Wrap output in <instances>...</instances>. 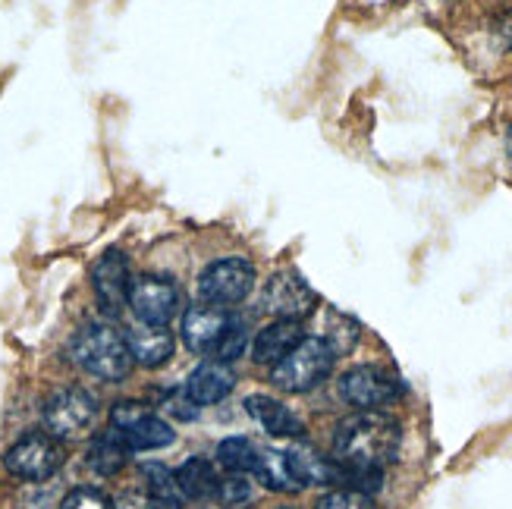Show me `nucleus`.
Wrapping results in <instances>:
<instances>
[{
	"label": "nucleus",
	"instance_id": "f257e3e1",
	"mask_svg": "<svg viewBox=\"0 0 512 509\" xmlns=\"http://www.w3.org/2000/svg\"><path fill=\"white\" fill-rule=\"evenodd\" d=\"M399 444H403V431L390 415L377 409H362L337 425L333 434V459L343 462L349 469H377L396 459Z\"/></svg>",
	"mask_w": 512,
	"mask_h": 509
},
{
	"label": "nucleus",
	"instance_id": "f03ea898",
	"mask_svg": "<svg viewBox=\"0 0 512 509\" xmlns=\"http://www.w3.org/2000/svg\"><path fill=\"white\" fill-rule=\"evenodd\" d=\"M70 356L85 374H92V378H101V381H123L132 371V362H136L126 337L107 324L82 327L73 337Z\"/></svg>",
	"mask_w": 512,
	"mask_h": 509
},
{
	"label": "nucleus",
	"instance_id": "7ed1b4c3",
	"mask_svg": "<svg viewBox=\"0 0 512 509\" xmlns=\"http://www.w3.org/2000/svg\"><path fill=\"white\" fill-rule=\"evenodd\" d=\"M333 359L337 356L321 337H302L271 368V381L286 393H308L333 371Z\"/></svg>",
	"mask_w": 512,
	"mask_h": 509
},
{
	"label": "nucleus",
	"instance_id": "20e7f679",
	"mask_svg": "<svg viewBox=\"0 0 512 509\" xmlns=\"http://www.w3.org/2000/svg\"><path fill=\"white\" fill-rule=\"evenodd\" d=\"M4 466L13 478L44 481L63 466V447L54 434H26L4 453Z\"/></svg>",
	"mask_w": 512,
	"mask_h": 509
},
{
	"label": "nucleus",
	"instance_id": "39448f33",
	"mask_svg": "<svg viewBox=\"0 0 512 509\" xmlns=\"http://www.w3.org/2000/svg\"><path fill=\"white\" fill-rule=\"evenodd\" d=\"M255 286V268L246 258H220L208 264L205 274L198 277V293L208 305L230 308L242 302Z\"/></svg>",
	"mask_w": 512,
	"mask_h": 509
},
{
	"label": "nucleus",
	"instance_id": "423d86ee",
	"mask_svg": "<svg viewBox=\"0 0 512 509\" xmlns=\"http://www.w3.org/2000/svg\"><path fill=\"white\" fill-rule=\"evenodd\" d=\"M110 422H114L117 437L129 450H161L173 444V431L164 418H158L136 403H120L110 412Z\"/></svg>",
	"mask_w": 512,
	"mask_h": 509
},
{
	"label": "nucleus",
	"instance_id": "0eeeda50",
	"mask_svg": "<svg viewBox=\"0 0 512 509\" xmlns=\"http://www.w3.org/2000/svg\"><path fill=\"white\" fill-rule=\"evenodd\" d=\"M399 381L393 378L390 371L377 368V365H359L343 374L340 381V396L355 406V409H381V406H390L393 400H399Z\"/></svg>",
	"mask_w": 512,
	"mask_h": 509
},
{
	"label": "nucleus",
	"instance_id": "6e6552de",
	"mask_svg": "<svg viewBox=\"0 0 512 509\" xmlns=\"http://www.w3.org/2000/svg\"><path fill=\"white\" fill-rule=\"evenodd\" d=\"M98 415V403L92 393L79 387H66L54 393L48 406H44V425L54 437H79L82 431L92 428Z\"/></svg>",
	"mask_w": 512,
	"mask_h": 509
},
{
	"label": "nucleus",
	"instance_id": "1a4fd4ad",
	"mask_svg": "<svg viewBox=\"0 0 512 509\" xmlns=\"http://www.w3.org/2000/svg\"><path fill=\"white\" fill-rule=\"evenodd\" d=\"M129 308L142 324L167 327L170 318L180 312V290L167 277H139L129 286Z\"/></svg>",
	"mask_w": 512,
	"mask_h": 509
},
{
	"label": "nucleus",
	"instance_id": "9d476101",
	"mask_svg": "<svg viewBox=\"0 0 512 509\" xmlns=\"http://www.w3.org/2000/svg\"><path fill=\"white\" fill-rule=\"evenodd\" d=\"M264 305H267V312L280 321H302L315 312L318 296L299 274L283 271V274H274L271 283H267Z\"/></svg>",
	"mask_w": 512,
	"mask_h": 509
},
{
	"label": "nucleus",
	"instance_id": "9b49d317",
	"mask_svg": "<svg viewBox=\"0 0 512 509\" xmlns=\"http://www.w3.org/2000/svg\"><path fill=\"white\" fill-rule=\"evenodd\" d=\"M92 286H95V296H98V305L104 308V315L117 318L129 305V286H132L129 261L120 252L101 255L92 271Z\"/></svg>",
	"mask_w": 512,
	"mask_h": 509
},
{
	"label": "nucleus",
	"instance_id": "f8f14e48",
	"mask_svg": "<svg viewBox=\"0 0 512 509\" xmlns=\"http://www.w3.org/2000/svg\"><path fill=\"white\" fill-rule=\"evenodd\" d=\"M230 324H233V315L227 312V308L195 305L183 318V340L192 352H205V356H211V352L217 349V343L224 340Z\"/></svg>",
	"mask_w": 512,
	"mask_h": 509
},
{
	"label": "nucleus",
	"instance_id": "ddd939ff",
	"mask_svg": "<svg viewBox=\"0 0 512 509\" xmlns=\"http://www.w3.org/2000/svg\"><path fill=\"white\" fill-rule=\"evenodd\" d=\"M233 387H236V371L227 362H205L189 374L186 396L195 406H214L220 400H227Z\"/></svg>",
	"mask_w": 512,
	"mask_h": 509
},
{
	"label": "nucleus",
	"instance_id": "4468645a",
	"mask_svg": "<svg viewBox=\"0 0 512 509\" xmlns=\"http://www.w3.org/2000/svg\"><path fill=\"white\" fill-rule=\"evenodd\" d=\"M126 343L132 349V359L145 368H158V365L170 362V356H173V334L161 324H142L136 330H129Z\"/></svg>",
	"mask_w": 512,
	"mask_h": 509
},
{
	"label": "nucleus",
	"instance_id": "2eb2a0df",
	"mask_svg": "<svg viewBox=\"0 0 512 509\" xmlns=\"http://www.w3.org/2000/svg\"><path fill=\"white\" fill-rule=\"evenodd\" d=\"M302 337L305 334H302L299 321H280L277 318L274 324H267L261 334H258V340H255V362L274 368Z\"/></svg>",
	"mask_w": 512,
	"mask_h": 509
},
{
	"label": "nucleus",
	"instance_id": "dca6fc26",
	"mask_svg": "<svg viewBox=\"0 0 512 509\" xmlns=\"http://www.w3.org/2000/svg\"><path fill=\"white\" fill-rule=\"evenodd\" d=\"M249 415L255 418V422L267 431V434H274V437H293L302 431L299 425V418L289 412L283 403L271 400V396H249V403H246Z\"/></svg>",
	"mask_w": 512,
	"mask_h": 509
},
{
	"label": "nucleus",
	"instance_id": "f3484780",
	"mask_svg": "<svg viewBox=\"0 0 512 509\" xmlns=\"http://www.w3.org/2000/svg\"><path fill=\"white\" fill-rule=\"evenodd\" d=\"M255 475L267 484L271 491L289 494V491H299L302 484L293 472V462H289V453H277V450H267L258 453V469Z\"/></svg>",
	"mask_w": 512,
	"mask_h": 509
},
{
	"label": "nucleus",
	"instance_id": "a211bd4d",
	"mask_svg": "<svg viewBox=\"0 0 512 509\" xmlns=\"http://www.w3.org/2000/svg\"><path fill=\"white\" fill-rule=\"evenodd\" d=\"M176 484H180L183 497H192V500H205V497H214L217 494V472L208 459H189L180 466L176 472Z\"/></svg>",
	"mask_w": 512,
	"mask_h": 509
},
{
	"label": "nucleus",
	"instance_id": "6ab92c4d",
	"mask_svg": "<svg viewBox=\"0 0 512 509\" xmlns=\"http://www.w3.org/2000/svg\"><path fill=\"white\" fill-rule=\"evenodd\" d=\"M258 447L246 437H227L217 447V466H224L230 475H255L258 469Z\"/></svg>",
	"mask_w": 512,
	"mask_h": 509
},
{
	"label": "nucleus",
	"instance_id": "aec40b11",
	"mask_svg": "<svg viewBox=\"0 0 512 509\" xmlns=\"http://www.w3.org/2000/svg\"><path fill=\"white\" fill-rule=\"evenodd\" d=\"M126 453H129V447L117 437V431L110 428L107 434H101V437L95 440L92 450H88V466H92L98 475H114V472L123 469Z\"/></svg>",
	"mask_w": 512,
	"mask_h": 509
},
{
	"label": "nucleus",
	"instance_id": "412c9836",
	"mask_svg": "<svg viewBox=\"0 0 512 509\" xmlns=\"http://www.w3.org/2000/svg\"><path fill=\"white\" fill-rule=\"evenodd\" d=\"M148 478V503L154 509H180L183 506V491L176 484V475H170L164 466H145Z\"/></svg>",
	"mask_w": 512,
	"mask_h": 509
},
{
	"label": "nucleus",
	"instance_id": "4be33fe9",
	"mask_svg": "<svg viewBox=\"0 0 512 509\" xmlns=\"http://www.w3.org/2000/svg\"><path fill=\"white\" fill-rule=\"evenodd\" d=\"M321 340L333 349V356H343V352H349L355 346V340H359V327H355V321L330 312L327 315V334Z\"/></svg>",
	"mask_w": 512,
	"mask_h": 509
},
{
	"label": "nucleus",
	"instance_id": "5701e85b",
	"mask_svg": "<svg viewBox=\"0 0 512 509\" xmlns=\"http://www.w3.org/2000/svg\"><path fill=\"white\" fill-rule=\"evenodd\" d=\"M246 324H242V321H236L233 318V324L227 327V334H224V340H220L217 343V349L211 352V356H214V362H233V359H239L242 356V349H246Z\"/></svg>",
	"mask_w": 512,
	"mask_h": 509
},
{
	"label": "nucleus",
	"instance_id": "b1692460",
	"mask_svg": "<svg viewBox=\"0 0 512 509\" xmlns=\"http://www.w3.org/2000/svg\"><path fill=\"white\" fill-rule=\"evenodd\" d=\"M318 509H374L371 494L352 491V488H337L318 500Z\"/></svg>",
	"mask_w": 512,
	"mask_h": 509
},
{
	"label": "nucleus",
	"instance_id": "393cba45",
	"mask_svg": "<svg viewBox=\"0 0 512 509\" xmlns=\"http://www.w3.org/2000/svg\"><path fill=\"white\" fill-rule=\"evenodd\" d=\"M60 509H114V500L98 488H76L63 497Z\"/></svg>",
	"mask_w": 512,
	"mask_h": 509
},
{
	"label": "nucleus",
	"instance_id": "a878e982",
	"mask_svg": "<svg viewBox=\"0 0 512 509\" xmlns=\"http://www.w3.org/2000/svg\"><path fill=\"white\" fill-rule=\"evenodd\" d=\"M217 494L224 503H242L249 497V481L246 475H233V478H224L217 484Z\"/></svg>",
	"mask_w": 512,
	"mask_h": 509
},
{
	"label": "nucleus",
	"instance_id": "bb28decb",
	"mask_svg": "<svg viewBox=\"0 0 512 509\" xmlns=\"http://www.w3.org/2000/svg\"><path fill=\"white\" fill-rule=\"evenodd\" d=\"M506 158H509V167H512V129H509V136H506Z\"/></svg>",
	"mask_w": 512,
	"mask_h": 509
},
{
	"label": "nucleus",
	"instance_id": "cd10ccee",
	"mask_svg": "<svg viewBox=\"0 0 512 509\" xmlns=\"http://www.w3.org/2000/svg\"><path fill=\"white\" fill-rule=\"evenodd\" d=\"M280 509H296V506H280Z\"/></svg>",
	"mask_w": 512,
	"mask_h": 509
}]
</instances>
